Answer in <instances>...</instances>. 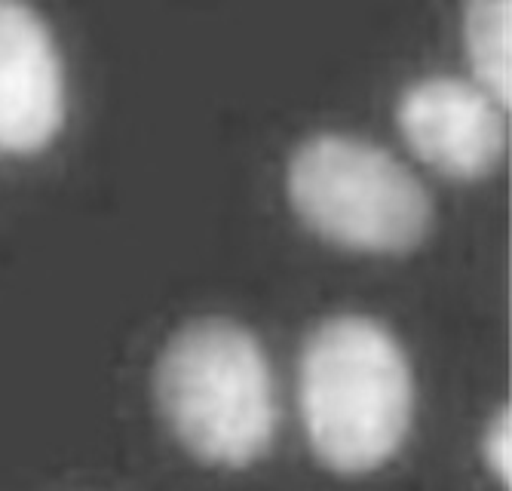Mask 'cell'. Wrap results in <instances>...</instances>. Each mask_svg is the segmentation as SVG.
<instances>
[{"label":"cell","instance_id":"obj_3","mask_svg":"<svg viewBox=\"0 0 512 491\" xmlns=\"http://www.w3.org/2000/svg\"><path fill=\"white\" fill-rule=\"evenodd\" d=\"M286 188L313 234L353 252H408L433 225V200L417 175L387 148L344 132L301 142L289 160Z\"/></svg>","mask_w":512,"mask_h":491},{"label":"cell","instance_id":"obj_7","mask_svg":"<svg viewBox=\"0 0 512 491\" xmlns=\"http://www.w3.org/2000/svg\"><path fill=\"white\" fill-rule=\"evenodd\" d=\"M482 458H485V467L491 470V476L500 482V485H509L512 479V418H509V409L500 406L485 433H482Z\"/></svg>","mask_w":512,"mask_h":491},{"label":"cell","instance_id":"obj_1","mask_svg":"<svg viewBox=\"0 0 512 491\" xmlns=\"http://www.w3.org/2000/svg\"><path fill=\"white\" fill-rule=\"evenodd\" d=\"M298 406L313 455L359 476L402 449L414 418V375L399 338L378 320L338 314L304 341Z\"/></svg>","mask_w":512,"mask_h":491},{"label":"cell","instance_id":"obj_2","mask_svg":"<svg viewBox=\"0 0 512 491\" xmlns=\"http://www.w3.org/2000/svg\"><path fill=\"white\" fill-rule=\"evenodd\" d=\"M157 403L175 439L212 467H249L276 439L270 360L246 326L209 317L172 335L157 363Z\"/></svg>","mask_w":512,"mask_h":491},{"label":"cell","instance_id":"obj_5","mask_svg":"<svg viewBox=\"0 0 512 491\" xmlns=\"http://www.w3.org/2000/svg\"><path fill=\"white\" fill-rule=\"evenodd\" d=\"M65 123V65L28 0H0V151L34 154Z\"/></svg>","mask_w":512,"mask_h":491},{"label":"cell","instance_id":"obj_6","mask_svg":"<svg viewBox=\"0 0 512 491\" xmlns=\"http://www.w3.org/2000/svg\"><path fill=\"white\" fill-rule=\"evenodd\" d=\"M463 47L473 80L506 108L512 99V0H463Z\"/></svg>","mask_w":512,"mask_h":491},{"label":"cell","instance_id":"obj_4","mask_svg":"<svg viewBox=\"0 0 512 491\" xmlns=\"http://www.w3.org/2000/svg\"><path fill=\"white\" fill-rule=\"evenodd\" d=\"M396 123L408 148L448 178L491 175L506 151L503 105L476 80L430 74L405 86Z\"/></svg>","mask_w":512,"mask_h":491}]
</instances>
